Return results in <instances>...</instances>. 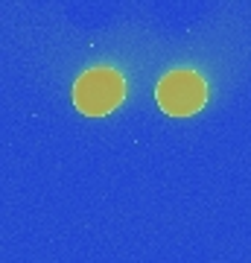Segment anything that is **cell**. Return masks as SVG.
I'll return each instance as SVG.
<instances>
[{"instance_id":"cell-1","label":"cell","mask_w":251,"mask_h":263,"mask_svg":"<svg viewBox=\"0 0 251 263\" xmlns=\"http://www.w3.org/2000/svg\"><path fill=\"white\" fill-rule=\"evenodd\" d=\"M126 76L111 65H93L73 82V105L85 117H108L126 100Z\"/></svg>"},{"instance_id":"cell-2","label":"cell","mask_w":251,"mask_h":263,"mask_svg":"<svg viewBox=\"0 0 251 263\" xmlns=\"http://www.w3.org/2000/svg\"><path fill=\"white\" fill-rule=\"evenodd\" d=\"M155 103L169 117H193L207 103V82L196 67H172L155 85Z\"/></svg>"}]
</instances>
